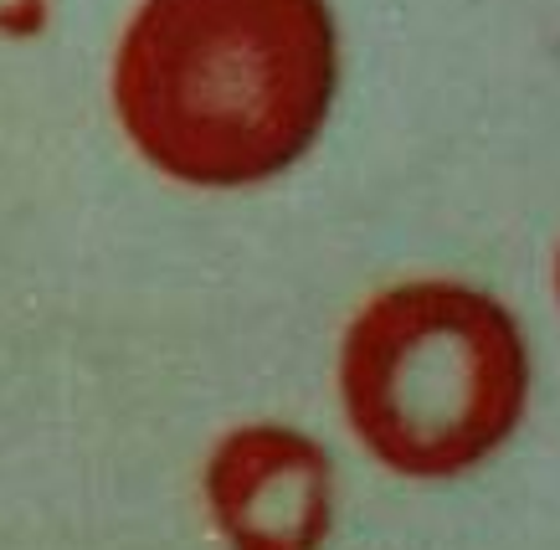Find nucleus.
I'll return each instance as SVG.
<instances>
[{
    "instance_id": "nucleus-1",
    "label": "nucleus",
    "mask_w": 560,
    "mask_h": 550,
    "mask_svg": "<svg viewBox=\"0 0 560 550\" xmlns=\"http://www.w3.org/2000/svg\"><path fill=\"white\" fill-rule=\"evenodd\" d=\"M108 93L150 171L201 190L257 186L324 134L340 26L329 0H139Z\"/></svg>"
},
{
    "instance_id": "nucleus-3",
    "label": "nucleus",
    "mask_w": 560,
    "mask_h": 550,
    "mask_svg": "<svg viewBox=\"0 0 560 550\" xmlns=\"http://www.w3.org/2000/svg\"><path fill=\"white\" fill-rule=\"evenodd\" d=\"M201 494L226 550H324L335 530V464L283 422H242L217 437Z\"/></svg>"
},
{
    "instance_id": "nucleus-2",
    "label": "nucleus",
    "mask_w": 560,
    "mask_h": 550,
    "mask_svg": "<svg viewBox=\"0 0 560 550\" xmlns=\"http://www.w3.org/2000/svg\"><path fill=\"white\" fill-rule=\"evenodd\" d=\"M340 407L401 479H458L514 437L529 401L525 329L458 278H407L360 304L340 340Z\"/></svg>"
},
{
    "instance_id": "nucleus-4",
    "label": "nucleus",
    "mask_w": 560,
    "mask_h": 550,
    "mask_svg": "<svg viewBox=\"0 0 560 550\" xmlns=\"http://www.w3.org/2000/svg\"><path fill=\"white\" fill-rule=\"evenodd\" d=\"M47 16H51V0H0V36H11V42L42 36Z\"/></svg>"
},
{
    "instance_id": "nucleus-5",
    "label": "nucleus",
    "mask_w": 560,
    "mask_h": 550,
    "mask_svg": "<svg viewBox=\"0 0 560 550\" xmlns=\"http://www.w3.org/2000/svg\"><path fill=\"white\" fill-rule=\"evenodd\" d=\"M556 293H560V247H556Z\"/></svg>"
}]
</instances>
